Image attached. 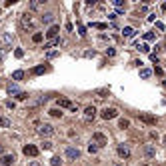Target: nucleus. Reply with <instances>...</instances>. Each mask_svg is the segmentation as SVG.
<instances>
[{"mask_svg":"<svg viewBox=\"0 0 166 166\" xmlns=\"http://www.w3.org/2000/svg\"><path fill=\"white\" fill-rule=\"evenodd\" d=\"M20 28H22V30H30V32L36 28V20H34V16L30 12H26V14L20 16Z\"/></svg>","mask_w":166,"mask_h":166,"instance_id":"1","label":"nucleus"},{"mask_svg":"<svg viewBox=\"0 0 166 166\" xmlns=\"http://www.w3.org/2000/svg\"><path fill=\"white\" fill-rule=\"evenodd\" d=\"M138 120L144 122V124H148V126H156L158 118H156L154 114H148V112H140V114H138Z\"/></svg>","mask_w":166,"mask_h":166,"instance_id":"2","label":"nucleus"},{"mask_svg":"<svg viewBox=\"0 0 166 166\" xmlns=\"http://www.w3.org/2000/svg\"><path fill=\"white\" fill-rule=\"evenodd\" d=\"M90 142H94L98 148H102V146H106V144H108V138H106V134H102V132H94Z\"/></svg>","mask_w":166,"mask_h":166,"instance_id":"3","label":"nucleus"},{"mask_svg":"<svg viewBox=\"0 0 166 166\" xmlns=\"http://www.w3.org/2000/svg\"><path fill=\"white\" fill-rule=\"evenodd\" d=\"M100 116H102V118H104V120H112V118H116V116H118V110H116V108H108V106H106V108H104V110L100 112Z\"/></svg>","mask_w":166,"mask_h":166,"instance_id":"4","label":"nucleus"},{"mask_svg":"<svg viewBox=\"0 0 166 166\" xmlns=\"http://www.w3.org/2000/svg\"><path fill=\"white\" fill-rule=\"evenodd\" d=\"M38 134L40 136H52L54 134V126L52 124H40L38 126Z\"/></svg>","mask_w":166,"mask_h":166,"instance_id":"5","label":"nucleus"},{"mask_svg":"<svg viewBox=\"0 0 166 166\" xmlns=\"http://www.w3.org/2000/svg\"><path fill=\"white\" fill-rule=\"evenodd\" d=\"M116 152H118V156H120V158H124V160H128V158H130V148H128L126 144H118Z\"/></svg>","mask_w":166,"mask_h":166,"instance_id":"6","label":"nucleus"},{"mask_svg":"<svg viewBox=\"0 0 166 166\" xmlns=\"http://www.w3.org/2000/svg\"><path fill=\"white\" fill-rule=\"evenodd\" d=\"M22 152L26 156H32V158H34V156H38V152H40V150H38V146H34V144H26V146L22 148Z\"/></svg>","mask_w":166,"mask_h":166,"instance_id":"7","label":"nucleus"},{"mask_svg":"<svg viewBox=\"0 0 166 166\" xmlns=\"http://www.w3.org/2000/svg\"><path fill=\"white\" fill-rule=\"evenodd\" d=\"M66 156L70 158V160H76V158H80V150L74 148V146H68L66 148Z\"/></svg>","mask_w":166,"mask_h":166,"instance_id":"8","label":"nucleus"},{"mask_svg":"<svg viewBox=\"0 0 166 166\" xmlns=\"http://www.w3.org/2000/svg\"><path fill=\"white\" fill-rule=\"evenodd\" d=\"M58 32H60V26H56V24H52V26L48 28V32H46V36H48L50 40H54V38H58Z\"/></svg>","mask_w":166,"mask_h":166,"instance_id":"9","label":"nucleus"},{"mask_svg":"<svg viewBox=\"0 0 166 166\" xmlns=\"http://www.w3.org/2000/svg\"><path fill=\"white\" fill-rule=\"evenodd\" d=\"M144 156H148V158H154L156 156V148L152 144H146V146H144Z\"/></svg>","mask_w":166,"mask_h":166,"instance_id":"10","label":"nucleus"},{"mask_svg":"<svg viewBox=\"0 0 166 166\" xmlns=\"http://www.w3.org/2000/svg\"><path fill=\"white\" fill-rule=\"evenodd\" d=\"M2 42H4V48H10V46H12V34L10 32H4V34H2Z\"/></svg>","mask_w":166,"mask_h":166,"instance_id":"11","label":"nucleus"},{"mask_svg":"<svg viewBox=\"0 0 166 166\" xmlns=\"http://www.w3.org/2000/svg\"><path fill=\"white\" fill-rule=\"evenodd\" d=\"M14 160H16L14 154H6V156H2L0 162H2V166H10V164H14Z\"/></svg>","mask_w":166,"mask_h":166,"instance_id":"12","label":"nucleus"},{"mask_svg":"<svg viewBox=\"0 0 166 166\" xmlns=\"http://www.w3.org/2000/svg\"><path fill=\"white\" fill-rule=\"evenodd\" d=\"M40 20H42V24H52L54 22V14H52V12H46V14H42Z\"/></svg>","mask_w":166,"mask_h":166,"instance_id":"13","label":"nucleus"},{"mask_svg":"<svg viewBox=\"0 0 166 166\" xmlns=\"http://www.w3.org/2000/svg\"><path fill=\"white\" fill-rule=\"evenodd\" d=\"M58 106L60 108H72L74 104H72V100H68V98H58Z\"/></svg>","mask_w":166,"mask_h":166,"instance_id":"14","label":"nucleus"},{"mask_svg":"<svg viewBox=\"0 0 166 166\" xmlns=\"http://www.w3.org/2000/svg\"><path fill=\"white\" fill-rule=\"evenodd\" d=\"M46 70H48V68H46V66H44V64H40V66H34V68H32V70H30V72H32L34 76H40V74H44Z\"/></svg>","mask_w":166,"mask_h":166,"instance_id":"15","label":"nucleus"},{"mask_svg":"<svg viewBox=\"0 0 166 166\" xmlns=\"http://www.w3.org/2000/svg\"><path fill=\"white\" fill-rule=\"evenodd\" d=\"M84 116H86V118H94V116H96V108H94V106H86V108H84Z\"/></svg>","mask_w":166,"mask_h":166,"instance_id":"16","label":"nucleus"},{"mask_svg":"<svg viewBox=\"0 0 166 166\" xmlns=\"http://www.w3.org/2000/svg\"><path fill=\"white\" fill-rule=\"evenodd\" d=\"M138 74H140V78L148 80V78L152 76V70H150V68H140V70H138Z\"/></svg>","mask_w":166,"mask_h":166,"instance_id":"17","label":"nucleus"},{"mask_svg":"<svg viewBox=\"0 0 166 166\" xmlns=\"http://www.w3.org/2000/svg\"><path fill=\"white\" fill-rule=\"evenodd\" d=\"M122 34H124V38H132L134 34H136V30H134L132 26H124V30H122Z\"/></svg>","mask_w":166,"mask_h":166,"instance_id":"18","label":"nucleus"},{"mask_svg":"<svg viewBox=\"0 0 166 166\" xmlns=\"http://www.w3.org/2000/svg\"><path fill=\"white\" fill-rule=\"evenodd\" d=\"M128 126H130V120H128V118H120V120H118V128H122V130H126Z\"/></svg>","mask_w":166,"mask_h":166,"instance_id":"19","label":"nucleus"},{"mask_svg":"<svg viewBox=\"0 0 166 166\" xmlns=\"http://www.w3.org/2000/svg\"><path fill=\"white\" fill-rule=\"evenodd\" d=\"M0 128H10V120L6 116H0Z\"/></svg>","mask_w":166,"mask_h":166,"instance_id":"20","label":"nucleus"},{"mask_svg":"<svg viewBox=\"0 0 166 166\" xmlns=\"http://www.w3.org/2000/svg\"><path fill=\"white\" fill-rule=\"evenodd\" d=\"M42 38H44V36H42V32H34V34H32V42H34V44L42 42Z\"/></svg>","mask_w":166,"mask_h":166,"instance_id":"21","label":"nucleus"},{"mask_svg":"<svg viewBox=\"0 0 166 166\" xmlns=\"http://www.w3.org/2000/svg\"><path fill=\"white\" fill-rule=\"evenodd\" d=\"M90 26H92V28H98V30H106V28H108V24H104V22H92Z\"/></svg>","mask_w":166,"mask_h":166,"instance_id":"22","label":"nucleus"},{"mask_svg":"<svg viewBox=\"0 0 166 166\" xmlns=\"http://www.w3.org/2000/svg\"><path fill=\"white\" fill-rule=\"evenodd\" d=\"M136 50H140V52H146V54H148V52H150V46H148V44H140V42H138V44H136Z\"/></svg>","mask_w":166,"mask_h":166,"instance_id":"23","label":"nucleus"},{"mask_svg":"<svg viewBox=\"0 0 166 166\" xmlns=\"http://www.w3.org/2000/svg\"><path fill=\"white\" fill-rule=\"evenodd\" d=\"M8 94H14V96H16V94H20L18 86H16V84H8Z\"/></svg>","mask_w":166,"mask_h":166,"instance_id":"24","label":"nucleus"},{"mask_svg":"<svg viewBox=\"0 0 166 166\" xmlns=\"http://www.w3.org/2000/svg\"><path fill=\"white\" fill-rule=\"evenodd\" d=\"M50 164H52V166H60V164H62L60 156H52V158H50Z\"/></svg>","mask_w":166,"mask_h":166,"instance_id":"25","label":"nucleus"},{"mask_svg":"<svg viewBox=\"0 0 166 166\" xmlns=\"http://www.w3.org/2000/svg\"><path fill=\"white\" fill-rule=\"evenodd\" d=\"M78 34H80L82 38L86 36V26H84V24H80V22H78Z\"/></svg>","mask_w":166,"mask_h":166,"instance_id":"26","label":"nucleus"},{"mask_svg":"<svg viewBox=\"0 0 166 166\" xmlns=\"http://www.w3.org/2000/svg\"><path fill=\"white\" fill-rule=\"evenodd\" d=\"M88 152H90V154H96V152H98V146H96L94 142H90L88 144Z\"/></svg>","mask_w":166,"mask_h":166,"instance_id":"27","label":"nucleus"},{"mask_svg":"<svg viewBox=\"0 0 166 166\" xmlns=\"http://www.w3.org/2000/svg\"><path fill=\"white\" fill-rule=\"evenodd\" d=\"M96 94H98V98H104V96H108V88H100V90H96Z\"/></svg>","mask_w":166,"mask_h":166,"instance_id":"28","label":"nucleus"},{"mask_svg":"<svg viewBox=\"0 0 166 166\" xmlns=\"http://www.w3.org/2000/svg\"><path fill=\"white\" fill-rule=\"evenodd\" d=\"M12 78H14V80H22V78H24V72H22V70H16V72L12 74Z\"/></svg>","mask_w":166,"mask_h":166,"instance_id":"29","label":"nucleus"},{"mask_svg":"<svg viewBox=\"0 0 166 166\" xmlns=\"http://www.w3.org/2000/svg\"><path fill=\"white\" fill-rule=\"evenodd\" d=\"M50 114H52L54 118H60V116H62V110H60V108H52V110H50Z\"/></svg>","mask_w":166,"mask_h":166,"instance_id":"30","label":"nucleus"},{"mask_svg":"<svg viewBox=\"0 0 166 166\" xmlns=\"http://www.w3.org/2000/svg\"><path fill=\"white\" fill-rule=\"evenodd\" d=\"M144 38H146V40H156V34L154 32H146L144 34Z\"/></svg>","mask_w":166,"mask_h":166,"instance_id":"31","label":"nucleus"},{"mask_svg":"<svg viewBox=\"0 0 166 166\" xmlns=\"http://www.w3.org/2000/svg\"><path fill=\"white\" fill-rule=\"evenodd\" d=\"M14 56H16V58H22V56H24V50L16 48V50H14Z\"/></svg>","mask_w":166,"mask_h":166,"instance_id":"32","label":"nucleus"},{"mask_svg":"<svg viewBox=\"0 0 166 166\" xmlns=\"http://www.w3.org/2000/svg\"><path fill=\"white\" fill-rule=\"evenodd\" d=\"M16 98H18V100H26V98H28V92H20V94H16Z\"/></svg>","mask_w":166,"mask_h":166,"instance_id":"33","label":"nucleus"},{"mask_svg":"<svg viewBox=\"0 0 166 166\" xmlns=\"http://www.w3.org/2000/svg\"><path fill=\"white\" fill-rule=\"evenodd\" d=\"M42 148H44V150H50V148H52V142L44 140V142H42Z\"/></svg>","mask_w":166,"mask_h":166,"instance_id":"34","label":"nucleus"},{"mask_svg":"<svg viewBox=\"0 0 166 166\" xmlns=\"http://www.w3.org/2000/svg\"><path fill=\"white\" fill-rule=\"evenodd\" d=\"M14 106H16L14 100H6V108H12V110H14Z\"/></svg>","mask_w":166,"mask_h":166,"instance_id":"35","label":"nucleus"},{"mask_svg":"<svg viewBox=\"0 0 166 166\" xmlns=\"http://www.w3.org/2000/svg\"><path fill=\"white\" fill-rule=\"evenodd\" d=\"M84 56H86V58H92V56H96V52H94V50H86Z\"/></svg>","mask_w":166,"mask_h":166,"instance_id":"36","label":"nucleus"},{"mask_svg":"<svg viewBox=\"0 0 166 166\" xmlns=\"http://www.w3.org/2000/svg\"><path fill=\"white\" fill-rule=\"evenodd\" d=\"M154 72L158 74V76H162V74H164V70H162L160 66H156V68H154ZM154 72H152V74H154Z\"/></svg>","mask_w":166,"mask_h":166,"instance_id":"37","label":"nucleus"},{"mask_svg":"<svg viewBox=\"0 0 166 166\" xmlns=\"http://www.w3.org/2000/svg\"><path fill=\"white\" fill-rule=\"evenodd\" d=\"M116 54V50L114 48H106V56H114Z\"/></svg>","mask_w":166,"mask_h":166,"instance_id":"38","label":"nucleus"},{"mask_svg":"<svg viewBox=\"0 0 166 166\" xmlns=\"http://www.w3.org/2000/svg\"><path fill=\"white\" fill-rule=\"evenodd\" d=\"M114 4H116L118 8H122V6H124V0H114Z\"/></svg>","mask_w":166,"mask_h":166,"instance_id":"39","label":"nucleus"},{"mask_svg":"<svg viewBox=\"0 0 166 166\" xmlns=\"http://www.w3.org/2000/svg\"><path fill=\"white\" fill-rule=\"evenodd\" d=\"M156 28H158V30H160V32H162V30H164L166 26H164V24H162V22H156Z\"/></svg>","mask_w":166,"mask_h":166,"instance_id":"40","label":"nucleus"},{"mask_svg":"<svg viewBox=\"0 0 166 166\" xmlns=\"http://www.w3.org/2000/svg\"><path fill=\"white\" fill-rule=\"evenodd\" d=\"M150 60H152V62H156V64H158V56H156V54H150Z\"/></svg>","mask_w":166,"mask_h":166,"instance_id":"41","label":"nucleus"},{"mask_svg":"<svg viewBox=\"0 0 166 166\" xmlns=\"http://www.w3.org/2000/svg\"><path fill=\"white\" fill-rule=\"evenodd\" d=\"M2 50H4V46H2V42H0V54H2Z\"/></svg>","mask_w":166,"mask_h":166,"instance_id":"42","label":"nucleus"},{"mask_svg":"<svg viewBox=\"0 0 166 166\" xmlns=\"http://www.w3.org/2000/svg\"><path fill=\"white\" fill-rule=\"evenodd\" d=\"M162 10H164V12H166V2H164V4H162Z\"/></svg>","mask_w":166,"mask_h":166,"instance_id":"43","label":"nucleus"},{"mask_svg":"<svg viewBox=\"0 0 166 166\" xmlns=\"http://www.w3.org/2000/svg\"><path fill=\"white\" fill-rule=\"evenodd\" d=\"M30 166H38V162H32V164H30Z\"/></svg>","mask_w":166,"mask_h":166,"instance_id":"44","label":"nucleus"},{"mask_svg":"<svg viewBox=\"0 0 166 166\" xmlns=\"http://www.w3.org/2000/svg\"><path fill=\"white\" fill-rule=\"evenodd\" d=\"M2 152H4V148H2V146H0V154H2Z\"/></svg>","mask_w":166,"mask_h":166,"instance_id":"45","label":"nucleus"},{"mask_svg":"<svg viewBox=\"0 0 166 166\" xmlns=\"http://www.w3.org/2000/svg\"><path fill=\"white\" fill-rule=\"evenodd\" d=\"M116 166H122V164H120V162H118V164H116Z\"/></svg>","mask_w":166,"mask_h":166,"instance_id":"46","label":"nucleus"},{"mask_svg":"<svg viewBox=\"0 0 166 166\" xmlns=\"http://www.w3.org/2000/svg\"><path fill=\"white\" fill-rule=\"evenodd\" d=\"M164 144H166V136H164Z\"/></svg>","mask_w":166,"mask_h":166,"instance_id":"47","label":"nucleus"},{"mask_svg":"<svg viewBox=\"0 0 166 166\" xmlns=\"http://www.w3.org/2000/svg\"><path fill=\"white\" fill-rule=\"evenodd\" d=\"M142 166H148V164H142Z\"/></svg>","mask_w":166,"mask_h":166,"instance_id":"48","label":"nucleus"}]
</instances>
